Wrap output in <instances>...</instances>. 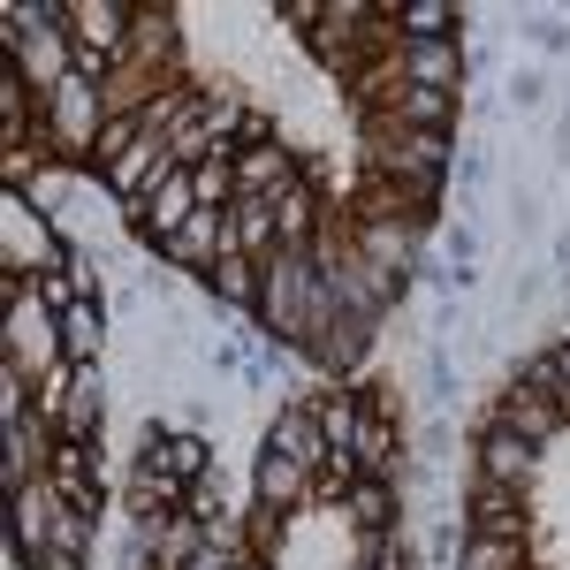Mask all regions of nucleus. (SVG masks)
Listing matches in <instances>:
<instances>
[{"label":"nucleus","mask_w":570,"mask_h":570,"mask_svg":"<svg viewBox=\"0 0 570 570\" xmlns=\"http://www.w3.org/2000/svg\"><path fill=\"white\" fill-rule=\"evenodd\" d=\"M449 31H456V16H449L441 0H411V8H403V39L411 46H434V39H449Z\"/></svg>","instance_id":"6"},{"label":"nucleus","mask_w":570,"mask_h":570,"mask_svg":"<svg viewBox=\"0 0 570 570\" xmlns=\"http://www.w3.org/2000/svg\"><path fill=\"white\" fill-rule=\"evenodd\" d=\"M351 449H357V464H365V472H381V464H389V434H381V419H357Z\"/></svg>","instance_id":"15"},{"label":"nucleus","mask_w":570,"mask_h":570,"mask_svg":"<svg viewBox=\"0 0 570 570\" xmlns=\"http://www.w3.org/2000/svg\"><path fill=\"white\" fill-rule=\"evenodd\" d=\"M214 289L228 297V305H252V297H259V282H252V266H244V259H228V266H220V274H214Z\"/></svg>","instance_id":"16"},{"label":"nucleus","mask_w":570,"mask_h":570,"mask_svg":"<svg viewBox=\"0 0 570 570\" xmlns=\"http://www.w3.org/2000/svg\"><path fill=\"white\" fill-rule=\"evenodd\" d=\"M510 99H518V107H540V99H548V77H518Z\"/></svg>","instance_id":"24"},{"label":"nucleus","mask_w":570,"mask_h":570,"mask_svg":"<svg viewBox=\"0 0 570 570\" xmlns=\"http://www.w3.org/2000/svg\"><path fill=\"white\" fill-rule=\"evenodd\" d=\"M259 494H266V502H297V494H305V464L266 449V456H259Z\"/></svg>","instance_id":"4"},{"label":"nucleus","mask_w":570,"mask_h":570,"mask_svg":"<svg viewBox=\"0 0 570 570\" xmlns=\"http://www.w3.org/2000/svg\"><path fill=\"white\" fill-rule=\"evenodd\" d=\"M91 122H99V99H91V85H85V77H61V130L85 145Z\"/></svg>","instance_id":"5"},{"label":"nucleus","mask_w":570,"mask_h":570,"mask_svg":"<svg viewBox=\"0 0 570 570\" xmlns=\"http://www.w3.org/2000/svg\"><path fill=\"white\" fill-rule=\"evenodd\" d=\"M190 570H220V563H214V556H198V563H190Z\"/></svg>","instance_id":"26"},{"label":"nucleus","mask_w":570,"mask_h":570,"mask_svg":"<svg viewBox=\"0 0 570 570\" xmlns=\"http://www.w3.org/2000/svg\"><path fill=\"white\" fill-rule=\"evenodd\" d=\"M449 259H456V266H480V228H472V220H456V228H449Z\"/></svg>","instance_id":"20"},{"label":"nucleus","mask_w":570,"mask_h":570,"mask_svg":"<svg viewBox=\"0 0 570 570\" xmlns=\"http://www.w3.org/2000/svg\"><path fill=\"white\" fill-rule=\"evenodd\" d=\"M532 472V441L518 434V426H487V480H525Z\"/></svg>","instance_id":"3"},{"label":"nucleus","mask_w":570,"mask_h":570,"mask_svg":"<svg viewBox=\"0 0 570 570\" xmlns=\"http://www.w3.org/2000/svg\"><path fill=\"white\" fill-rule=\"evenodd\" d=\"M426 395H434V403H456V365H449V357H426Z\"/></svg>","instance_id":"19"},{"label":"nucleus","mask_w":570,"mask_h":570,"mask_svg":"<svg viewBox=\"0 0 570 570\" xmlns=\"http://www.w3.org/2000/svg\"><path fill=\"white\" fill-rule=\"evenodd\" d=\"M449 77H456V53H449V39H434V46H411V85H434V91H449Z\"/></svg>","instance_id":"8"},{"label":"nucleus","mask_w":570,"mask_h":570,"mask_svg":"<svg viewBox=\"0 0 570 570\" xmlns=\"http://www.w3.org/2000/svg\"><path fill=\"white\" fill-rule=\"evenodd\" d=\"M266 449H274V456H297L305 472H312V464H327V456H335L312 411H282V419H274V434H266Z\"/></svg>","instance_id":"1"},{"label":"nucleus","mask_w":570,"mask_h":570,"mask_svg":"<svg viewBox=\"0 0 570 570\" xmlns=\"http://www.w3.org/2000/svg\"><path fill=\"white\" fill-rule=\"evenodd\" d=\"M403 115H411L419 130H441V137H449V91H434V85H411V91H403Z\"/></svg>","instance_id":"10"},{"label":"nucleus","mask_w":570,"mask_h":570,"mask_svg":"<svg viewBox=\"0 0 570 570\" xmlns=\"http://www.w3.org/2000/svg\"><path fill=\"white\" fill-rule=\"evenodd\" d=\"M53 480H61V494H69L77 510H91V464L77 449H53Z\"/></svg>","instance_id":"13"},{"label":"nucleus","mask_w":570,"mask_h":570,"mask_svg":"<svg viewBox=\"0 0 570 570\" xmlns=\"http://www.w3.org/2000/svg\"><path fill=\"white\" fill-rule=\"evenodd\" d=\"M472 510H480V540H502V532H518V502L502 494V480H487Z\"/></svg>","instance_id":"7"},{"label":"nucleus","mask_w":570,"mask_h":570,"mask_svg":"<svg viewBox=\"0 0 570 570\" xmlns=\"http://www.w3.org/2000/svg\"><path fill=\"white\" fill-rule=\"evenodd\" d=\"M69 426H77V434H91V426H99V381H77V395H69Z\"/></svg>","instance_id":"17"},{"label":"nucleus","mask_w":570,"mask_h":570,"mask_svg":"<svg viewBox=\"0 0 570 570\" xmlns=\"http://www.w3.org/2000/svg\"><path fill=\"white\" fill-rule=\"evenodd\" d=\"M190 214H198V183H190V176H168V183H160V198L145 206V228H153V236L168 244V236H176Z\"/></svg>","instance_id":"2"},{"label":"nucleus","mask_w":570,"mask_h":570,"mask_svg":"<svg viewBox=\"0 0 570 570\" xmlns=\"http://www.w3.org/2000/svg\"><path fill=\"white\" fill-rule=\"evenodd\" d=\"M61 351H69V357H91V351H99V312H91V305H69V312H61Z\"/></svg>","instance_id":"11"},{"label":"nucleus","mask_w":570,"mask_h":570,"mask_svg":"<svg viewBox=\"0 0 570 570\" xmlns=\"http://www.w3.org/2000/svg\"><path fill=\"white\" fill-rule=\"evenodd\" d=\"M198 464H206V441H190V434H176V441H160V449H153V472H168V480L198 472Z\"/></svg>","instance_id":"12"},{"label":"nucleus","mask_w":570,"mask_h":570,"mask_svg":"<svg viewBox=\"0 0 570 570\" xmlns=\"http://www.w3.org/2000/svg\"><path fill=\"white\" fill-rule=\"evenodd\" d=\"M259 183H282V153H252L244 160V190H259Z\"/></svg>","instance_id":"22"},{"label":"nucleus","mask_w":570,"mask_h":570,"mask_svg":"<svg viewBox=\"0 0 570 570\" xmlns=\"http://www.w3.org/2000/svg\"><path fill=\"white\" fill-rule=\"evenodd\" d=\"M487 168H494V160H487V145H472V153H464V190H480Z\"/></svg>","instance_id":"23"},{"label":"nucleus","mask_w":570,"mask_h":570,"mask_svg":"<svg viewBox=\"0 0 570 570\" xmlns=\"http://www.w3.org/2000/svg\"><path fill=\"white\" fill-rule=\"evenodd\" d=\"M214 236H220V220H214V214H190L176 236H168V259H198V252H206Z\"/></svg>","instance_id":"14"},{"label":"nucleus","mask_w":570,"mask_h":570,"mask_svg":"<svg viewBox=\"0 0 570 570\" xmlns=\"http://www.w3.org/2000/svg\"><path fill=\"white\" fill-rule=\"evenodd\" d=\"M464 570H518V548H502V540H472V548H464Z\"/></svg>","instance_id":"18"},{"label":"nucleus","mask_w":570,"mask_h":570,"mask_svg":"<svg viewBox=\"0 0 570 570\" xmlns=\"http://www.w3.org/2000/svg\"><path fill=\"white\" fill-rule=\"evenodd\" d=\"M91 160H130V122H115V130H99V145H91Z\"/></svg>","instance_id":"21"},{"label":"nucleus","mask_w":570,"mask_h":570,"mask_svg":"<svg viewBox=\"0 0 570 570\" xmlns=\"http://www.w3.org/2000/svg\"><path fill=\"white\" fill-rule=\"evenodd\" d=\"M39 570H77V556H69V548H46V556H39Z\"/></svg>","instance_id":"25"},{"label":"nucleus","mask_w":570,"mask_h":570,"mask_svg":"<svg viewBox=\"0 0 570 570\" xmlns=\"http://www.w3.org/2000/svg\"><path fill=\"white\" fill-rule=\"evenodd\" d=\"M351 518L365 532H381V525H395V494L381 480H365V487H351Z\"/></svg>","instance_id":"9"}]
</instances>
